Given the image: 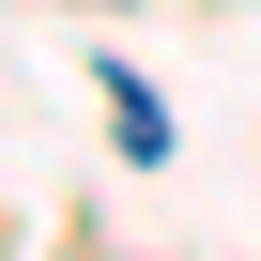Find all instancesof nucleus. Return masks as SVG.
Listing matches in <instances>:
<instances>
[]
</instances>
